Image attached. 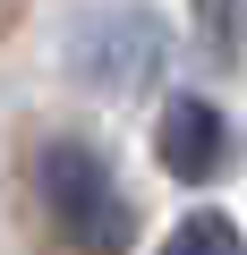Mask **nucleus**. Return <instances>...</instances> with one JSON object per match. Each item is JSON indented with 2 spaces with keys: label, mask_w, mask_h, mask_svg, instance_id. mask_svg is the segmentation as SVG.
Here are the masks:
<instances>
[{
  "label": "nucleus",
  "mask_w": 247,
  "mask_h": 255,
  "mask_svg": "<svg viewBox=\"0 0 247 255\" xmlns=\"http://www.w3.org/2000/svg\"><path fill=\"white\" fill-rule=\"evenodd\" d=\"M34 196H43V213H51V230H60L68 247H85V255H128L137 204H128L119 170H111L94 145L51 136V145L34 153Z\"/></svg>",
  "instance_id": "obj_1"
},
{
  "label": "nucleus",
  "mask_w": 247,
  "mask_h": 255,
  "mask_svg": "<svg viewBox=\"0 0 247 255\" xmlns=\"http://www.w3.org/2000/svg\"><path fill=\"white\" fill-rule=\"evenodd\" d=\"M68 68L102 94H137L171 68V26L145 9V0H102L68 26Z\"/></svg>",
  "instance_id": "obj_2"
},
{
  "label": "nucleus",
  "mask_w": 247,
  "mask_h": 255,
  "mask_svg": "<svg viewBox=\"0 0 247 255\" xmlns=\"http://www.w3.org/2000/svg\"><path fill=\"white\" fill-rule=\"evenodd\" d=\"M154 153L179 187H213L230 170V119L213 94H171L162 102V128H154Z\"/></svg>",
  "instance_id": "obj_3"
},
{
  "label": "nucleus",
  "mask_w": 247,
  "mask_h": 255,
  "mask_svg": "<svg viewBox=\"0 0 247 255\" xmlns=\"http://www.w3.org/2000/svg\"><path fill=\"white\" fill-rule=\"evenodd\" d=\"M162 255H247V238H239V221H230V213H213V204H205V213H188V221L162 238Z\"/></svg>",
  "instance_id": "obj_4"
},
{
  "label": "nucleus",
  "mask_w": 247,
  "mask_h": 255,
  "mask_svg": "<svg viewBox=\"0 0 247 255\" xmlns=\"http://www.w3.org/2000/svg\"><path fill=\"white\" fill-rule=\"evenodd\" d=\"M196 43L213 60H239L247 51V0H196Z\"/></svg>",
  "instance_id": "obj_5"
}]
</instances>
